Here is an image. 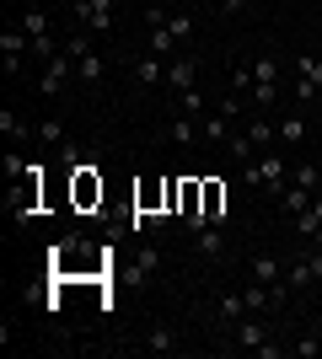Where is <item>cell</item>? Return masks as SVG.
I'll list each match as a JSON object with an SVG mask.
<instances>
[{"label":"cell","mask_w":322,"mask_h":359,"mask_svg":"<svg viewBox=\"0 0 322 359\" xmlns=\"http://www.w3.org/2000/svg\"><path fill=\"white\" fill-rule=\"evenodd\" d=\"M285 177H290V166H285V156H279V150H263L253 166H242V182H247V188H269V194H279V188H285Z\"/></svg>","instance_id":"1"},{"label":"cell","mask_w":322,"mask_h":359,"mask_svg":"<svg viewBox=\"0 0 322 359\" xmlns=\"http://www.w3.org/2000/svg\"><path fill=\"white\" fill-rule=\"evenodd\" d=\"M27 54H32V38H27L22 27H11V22H6V27H0V70H6V75L16 81V75H22V60H27Z\"/></svg>","instance_id":"2"},{"label":"cell","mask_w":322,"mask_h":359,"mask_svg":"<svg viewBox=\"0 0 322 359\" xmlns=\"http://www.w3.org/2000/svg\"><path fill=\"white\" fill-rule=\"evenodd\" d=\"M76 81H81V75H76V60L60 48V54L43 65V75H38V91H43V97H60V91H70Z\"/></svg>","instance_id":"3"},{"label":"cell","mask_w":322,"mask_h":359,"mask_svg":"<svg viewBox=\"0 0 322 359\" xmlns=\"http://www.w3.org/2000/svg\"><path fill=\"white\" fill-rule=\"evenodd\" d=\"M76 22L97 38H107L113 32V0H76Z\"/></svg>","instance_id":"4"},{"label":"cell","mask_w":322,"mask_h":359,"mask_svg":"<svg viewBox=\"0 0 322 359\" xmlns=\"http://www.w3.org/2000/svg\"><path fill=\"white\" fill-rule=\"evenodd\" d=\"M253 279L274 290V300H290V285H285V263H279L274 252H258V257H253Z\"/></svg>","instance_id":"5"},{"label":"cell","mask_w":322,"mask_h":359,"mask_svg":"<svg viewBox=\"0 0 322 359\" xmlns=\"http://www.w3.org/2000/svg\"><path fill=\"white\" fill-rule=\"evenodd\" d=\"M231 344H236V348H253V354H258V348L263 344H269V332H263V322H258V311H247L242 316V322H231Z\"/></svg>","instance_id":"6"},{"label":"cell","mask_w":322,"mask_h":359,"mask_svg":"<svg viewBox=\"0 0 322 359\" xmlns=\"http://www.w3.org/2000/svg\"><path fill=\"white\" fill-rule=\"evenodd\" d=\"M274 135H279V145H301V140L311 135V118H307V107H290L285 118L274 123Z\"/></svg>","instance_id":"7"},{"label":"cell","mask_w":322,"mask_h":359,"mask_svg":"<svg viewBox=\"0 0 322 359\" xmlns=\"http://www.w3.org/2000/svg\"><path fill=\"white\" fill-rule=\"evenodd\" d=\"M194 81H199V60H194V54H172V60H167V86L188 91Z\"/></svg>","instance_id":"8"},{"label":"cell","mask_w":322,"mask_h":359,"mask_svg":"<svg viewBox=\"0 0 322 359\" xmlns=\"http://www.w3.org/2000/svg\"><path fill=\"white\" fill-rule=\"evenodd\" d=\"M231 135H236V129H231L226 113H204V118H199V140H204V145H226Z\"/></svg>","instance_id":"9"},{"label":"cell","mask_w":322,"mask_h":359,"mask_svg":"<svg viewBox=\"0 0 322 359\" xmlns=\"http://www.w3.org/2000/svg\"><path fill=\"white\" fill-rule=\"evenodd\" d=\"M220 247H226V225H204V231H194V252H199V257H220Z\"/></svg>","instance_id":"10"},{"label":"cell","mask_w":322,"mask_h":359,"mask_svg":"<svg viewBox=\"0 0 322 359\" xmlns=\"http://www.w3.org/2000/svg\"><path fill=\"white\" fill-rule=\"evenodd\" d=\"M135 81H140V86H161V81H167V60H161V54L135 60Z\"/></svg>","instance_id":"11"},{"label":"cell","mask_w":322,"mask_h":359,"mask_svg":"<svg viewBox=\"0 0 322 359\" xmlns=\"http://www.w3.org/2000/svg\"><path fill=\"white\" fill-rule=\"evenodd\" d=\"M226 150H231V161H242V166H253V161L263 156V150L253 145V135H247V129H236V135L226 140Z\"/></svg>","instance_id":"12"},{"label":"cell","mask_w":322,"mask_h":359,"mask_svg":"<svg viewBox=\"0 0 322 359\" xmlns=\"http://www.w3.org/2000/svg\"><path fill=\"white\" fill-rule=\"evenodd\" d=\"M145 348H151V354H172V348H177V327H172V322H156V327L145 332Z\"/></svg>","instance_id":"13"},{"label":"cell","mask_w":322,"mask_h":359,"mask_svg":"<svg viewBox=\"0 0 322 359\" xmlns=\"http://www.w3.org/2000/svg\"><path fill=\"white\" fill-rule=\"evenodd\" d=\"M295 231H301V236H317V231H322V194H311V204H307V210H301V215H295Z\"/></svg>","instance_id":"14"},{"label":"cell","mask_w":322,"mask_h":359,"mask_svg":"<svg viewBox=\"0 0 322 359\" xmlns=\"http://www.w3.org/2000/svg\"><path fill=\"white\" fill-rule=\"evenodd\" d=\"M76 75H81V81H86V86H97V81H102V75H107L102 54H97V48H86V54H81V60H76Z\"/></svg>","instance_id":"15"},{"label":"cell","mask_w":322,"mask_h":359,"mask_svg":"<svg viewBox=\"0 0 322 359\" xmlns=\"http://www.w3.org/2000/svg\"><path fill=\"white\" fill-rule=\"evenodd\" d=\"M279 204H285V215H301L311 204V188H301V182H285L279 188Z\"/></svg>","instance_id":"16"},{"label":"cell","mask_w":322,"mask_h":359,"mask_svg":"<svg viewBox=\"0 0 322 359\" xmlns=\"http://www.w3.org/2000/svg\"><path fill=\"white\" fill-rule=\"evenodd\" d=\"M242 300H247V311H269V306H279V300H274V290H269V285H258V279H253V285H247L242 290Z\"/></svg>","instance_id":"17"},{"label":"cell","mask_w":322,"mask_h":359,"mask_svg":"<svg viewBox=\"0 0 322 359\" xmlns=\"http://www.w3.org/2000/svg\"><path fill=\"white\" fill-rule=\"evenodd\" d=\"M145 48H151V54H161V60H172V54H177V32L161 22V27H151V43H145Z\"/></svg>","instance_id":"18"},{"label":"cell","mask_w":322,"mask_h":359,"mask_svg":"<svg viewBox=\"0 0 322 359\" xmlns=\"http://www.w3.org/2000/svg\"><path fill=\"white\" fill-rule=\"evenodd\" d=\"M0 129H6V140H11V145H22V140H27V135H38V129H27V123L16 118L11 107H0Z\"/></svg>","instance_id":"19"},{"label":"cell","mask_w":322,"mask_h":359,"mask_svg":"<svg viewBox=\"0 0 322 359\" xmlns=\"http://www.w3.org/2000/svg\"><path fill=\"white\" fill-rule=\"evenodd\" d=\"M172 140H177V145H194V140H199V118H188V113H177V118H172V129H167Z\"/></svg>","instance_id":"20"},{"label":"cell","mask_w":322,"mask_h":359,"mask_svg":"<svg viewBox=\"0 0 322 359\" xmlns=\"http://www.w3.org/2000/svg\"><path fill=\"white\" fill-rule=\"evenodd\" d=\"M247 135H253V145H258V150H274L279 145V135H274V123H269V118H253V123H247Z\"/></svg>","instance_id":"21"},{"label":"cell","mask_w":322,"mask_h":359,"mask_svg":"<svg viewBox=\"0 0 322 359\" xmlns=\"http://www.w3.org/2000/svg\"><path fill=\"white\" fill-rule=\"evenodd\" d=\"M295 75H301V81H311V86L322 91V54H301V60H295Z\"/></svg>","instance_id":"22"},{"label":"cell","mask_w":322,"mask_h":359,"mask_svg":"<svg viewBox=\"0 0 322 359\" xmlns=\"http://www.w3.org/2000/svg\"><path fill=\"white\" fill-rule=\"evenodd\" d=\"M253 86H279V65L263 54V60H253Z\"/></svg>","instance_id":"23"},{"label":"cell","mask_w":322,"mask_h":359,"mask_svg":"<svg viewBox=\"0 0 322 359\" xmlns=\"http://www.w3.org/2000/svg\"><path fill=\"white\" fill-rule=\"evenodd\" d=\"M290 182H301V188H311V194H322V166H290Z\"/></svg>","instance_id":"24"},{"label":"cell","mask_w":322,"mask_h":359,"mask_svg":"<svg viewBox=\"0 0 322 359\" xmlns=\"http://www.w3.org/2000/svg\"><path fill=\"white\" fill-rule=\"evenodd\" d=\"M242 316H247L242 295H220V322H226V327H231V322H242Z\"/></svg>","instance_id":"25"},{"label":"cell","mask_w":322,"mask_h":359,"mask_svg":"<svg viewBox=\"0 0 322 359\" xmlns=\"http://www.w3.org/2000/svg\"><path fill=\"white\" fill-rule=\"evenodd\" d=\"M290 354H295V359H317V354H322V327H317V332H307L301 344H290Z\"/></svg>","instance_id":"26"},{"label":"cell","mask_w":322,"mask_h":359,"mask_svg":"<svg viewBox=\"0 0 322 359\" xmlns=\"http://www.w3.org/2000/svg\"><path fill=\"white\" fill-rule=\"evenodd\" d=\"M167 27L177 32V43H188V38H194V16L188 11H167Z\"/></svg>","instance_id":"27"},{"label":"cell","mask_w":322,"mask_h":359,"mask_svg":"<svg viewBox=\"0 0 322 359\" xmlns=\"http://www.w3.org/2000/svg\"><path fill=\"white\" fill-rule=\"evenodd\" d=\"M290 97H295V107H311V102L322 97V91L311 86V81H301V75H295V81H290Z\"/></svg>","instance_id":"28"},{"label":"cell","mask_w":322,"mask_h":359,"mask_svg":"<svg viewBox=\"0 0 322 359\" xmlns=\"http://www.w3.org/2000/svg\"><path fill=\"white\" fill-rule=\"evenodd\" d=\"M177 97H183V113H188V118H204V97H199V86L177 91Z\"/></svg>","instance_id":"29"},{"label":"cell","mask_w":322,"mask_h":359,"mask_svg":"<svg viewBox=\"0 0 322 359\" xmlns=\"http://www.w3.org/2000/svg\"><path fill=\"white\" fill-rule=\"evenodd\" d=\"M156 263H161V252H156V247H140V257H135L140 279H151V273H156Z\"/></svg>","instance_id":"30"},{"label":"cell","mask_w":322,"mask_h":359,"mask_svg":"<svg viewBox=\"0 0 322 359\" xmlns=\"http://www.w3.org/2000/svg\"><path fill=\"white\" fill-rule=\"evenodd\" d=\"M32 129H38V140H48V145H60V140H65V123L60 118H43V123H32Z\"/></svg>","instance_id":"31"},{"label":"cell","mask_w":322,"mask_h":359,"mask_svg":"<svg viewBox=\"0 0 322 359\" xmlns=\"http://www.w3.org/2000/svg\"><path fill=\"white\" fill-rule=\"evenodd\" d=\"M231 86L242 91V97H247V91H253V60H247V65H236V70H231Z\"/></svg>","instance_id":"32"},{"label":"cell","mask_w":322,"mask_h":359,"mask_svg":"<svg viewBox=\"0 0 322 359\" xmlns=\"http://www.w3.org/2000/svg\"><path fill=\"white\" fill-rule=\"evenodd\" d=\"M215 6H220V11H226V16H236V11H247V0H215Z\"/></svg>","instance_id":"33"},{"label":"cell","mask_w":322,"mask_h":359,"mask_svg":"<svg viewBox=\"0 0 322 359\" xmlns=\"http://www.w3.org/2000/svg\"><path fill=\"white\" fill-rule=\"evenodd\" d=\"M311 118H317V123H322V97H317V102H311Z\"/></svg>","instance_id":"34"},{"label":"cell","mask_w":322,"mask_h":359,"mask_svg":"<svg viewBox=\"0 0 322 359\" xmlns=\"http://www.w3.org/2000/svg\"><path fill=\"white\" fill-rule=\"evenodd\" d=\"M311 247H322V231H317V236H311Z\"/></svg>","instance_id":"35"},{"label":"cell","mask_w":322,"mask_h":359,"mask_svg":"<svg viewBox=\"0 0 322 359\" xmlns=\"http://www.w3.org/2000/svg\"><path fill=\"white\" fill-rule=\"evenodd\" d=\"M22 6H43V0H22Z\"/></svg>","instance_id":"36"},{"label":"cell","mask_w":322,"mask_h":359,"mask_svg":"<svg viewBox=\"0 0 322 359\" xmlns=\"http://www.w3.org/2000/svg\"><path fill=\"white\" fill-rule=\"evenodd\" d=\"M311 54H322V38H317V48H311Z\"/></svg>","instance_id":"37"},{"label":"cell","mask_w":322,"mask_h":359,"mask_svg":"<svg viewBox=\"0 0 322 359\" xmlns=\"http://www.w3.org/2000/svg\"><path fill=\"white\" fill-rule=\"evenodd\" d=\"M317 27H322V11H317Z\"/></svg>","instance_id":"38"}]
</instances>
